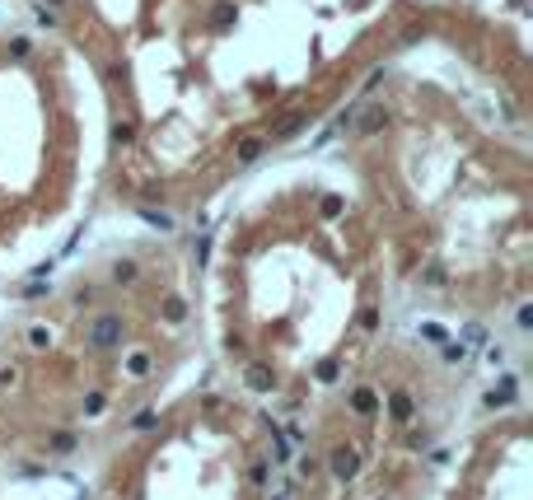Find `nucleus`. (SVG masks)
Instances as JSON below:
<instances>
[{"instance_id":"f257e3e1","label":"nucleus","mask_w":533,"mask_h":500,"mask_svg":"<svg viewBox=\"0 0 533 500\" xmlns=\"http://www.w3.org/2000/svg\"><path fill=\"white\" fill-rule=\"evenodd\" d=\"M84 346H89V351H112V346H122V314H99L89 327H84Z\"/></svg>"},{"instance_id":"f03ea898","label":"nucleus","mask_w":533,"mask_h":500,"mask_svg":"<svg viewBox=\"0 0 533 500\" xmlns=\"http://www.w3.org/2000/svg\"><path fill=\"white\" fill-rule=\"evenodd\" d=\"M327 473L337 477L342 486L356 482V477H360V449H356V445H337L332 453H327Z\"/></svg>"},{"instance_id":"7ed1b4c3","label":"nucleus","mask_w":533,"mask_h":500,"mask_svg":"<svg viewBox=\"0 0 533 500\" xmlns=\"http://www.w3.org/2000/svg\"><path fill=\"white\" fill-rule=\"evenodd\" d=\"M243 388H253V393H271V388H276V369L262 365V360H248V365H243Z\"/></svg>"},{"instance_id":"20e7f679","label":"nucleus","mask_w":533,"mask_h":500,"mask_svg":"<svg viewBox=\"0 0 533 500\" xmlns=\"http://www.w3.org/2000/svg\"><path fill=\"white\" fill-rule=\"evenodd\" d=\"M412 416H417V402H412V393H407V388H393V393H388V421H393V425H407Z\"/></svg>"},{"instance_id":"39448f33","label":"nucleus","mask_w":533,"mask_h":500,"mask_svg":"<svg viewBox=\"0 0 533 500\" xmlns=\"http://www.w3.org/2000/svg\"><path fill=\"white\" fill-rule=\"evenodd\" d=\"M304 127H309V112H304V108H295V112H286V117L271 127V136H266V140H290V136H299Z\"/></svg>"},{"instance_id":"423d86ee","label":"nucleus","mask_w":533,"mask_h":500,"mask_svg":"<svg viewBox=\"0 0 533 500\" xmlns=\"http://www.w3.org/2000/svg\"><path fill=\"white\" fill-rule=\"evenodd\" d=\"M266 145H271L266 136H243L239 145H234V164H243V168H248V164H258V159L266 155Z\"/></svg>"},{"instance_id":"0eeeda50","label":"nucleus","mask_w":533,"mask_h":500,"mask_svg":"<svg viewBox=\"0 0 533 500\" xmlns=\"http://www.w3.org/2000/svg\"><path fill=\"white\" fill-rule=\"evenodd\" d=\"M384 127H388V108H370V112L356 122V136H379Z\"/></svg>"},{"instance_id":"6e6552de","label":"nucleus","mask_w":533,"mask_h":500,"mask_svg":"<svg viewBox=\"0 0 533 500\" xmlns=\"http://www.w3.org/2000/svg\"><path fill=\"white\" fill-rule=\"evenodd\" d=\"M351 407H356V416H379L384 402H379L374 388H356V393H351Z\"/></svg>"},{"instance_id":"1a4fd4ad","label":"nucleus","mask_w":533,"mask_h":500,"mask_svg":"<svg viewBox=\"0 0 533 500\" xmlns=\"http://www.w3.org/2000/svg\"><path fill=\"white\" fill-rule=\"evenodd\" d=\"M515 393H519V379L506 374V379H501V388H491V393H486V407H506V402H515Z\"/></svg>"},{"instance_id":"9d476101","label":"nucleus","mask_w":533,"mask_h":500,"mask_svg":"<svg viewBox=\"0 0 533 500\" xmlns=\"http://www.w3.org/2000/svg\"><path fill=\"white\" fill-rule=\"evenodd\" d=\"M239 19V5L234 0H220V5H211V28H230Z\"/></svg>"},{"instance_id":"9b49d317","label":"nucleus","mask_w":533,"mask_h":500,"mask_svg":"<svg viewBox=\"0 0 533 500\" xmlns=\"http://www.w3.org/2000/svg\"><path fill=\"white\" fill-rule=\"evenodd\" d=\"M160 318H164V323H173V327H178V323H187V304L178 299V295H169V299L160 304Z\"/></svg>"},{"instance_id":"f8f14e48","label":"nucleus","mask_w":533,"mask_h":500,"mask_svg":"<svg viewBox=\"0 0 533 500\" xmlns=\"http://www.w3.org/2000/svg\"><path fill=\"white\" fill-rule=\"evenodd\" d=\"M319 215H323V220H337V215H347V197H332V192H327V197L319 201Z\"/></svg>"},{"instance_id":"ddd939ff","label":"nucleus","mask_w":533,"mask_h":500,"mask_svg":"<svg viewBox=\"0 0 533 500\" xmlns=\"http://www.w3.org/2000/svg\"><path fill=\"white\" fill-rule=\"evenodd\" d=\"M136 276H140V266H136L132 258H127V262H117V266H112V281H117V286H136Z\"/></svg>"},{"instance_id":"4468645a","label":"nucleus","mask_w":533,"mask_h":500,"mask_svg":"<svg viewBox=\"0 0 533 500\" xmlns=\"http://www.w3.org/2000/svg\"><path fill=\"white\" fill-rule=\"evenodd\" d=\"M127 374H136V379L150 374V351H132V355H127Z\"/></svg>"},{"instance_id":"2eb2a0df","label":"nucleus","mask_w":533,"mask_h":500,"mask_svg":"<svg viewBox=\"0 0 533 500\" xmlns=\"http://www.w3.org/2000/svg\"><path fill=\"white\" fill-rule=\"evenodd\" d=\"M337 374H342V365H337L332 355H327V360H319V369H314V379H319V384H337Z\"/></svg>"},{"instance_id":"dca6fc26","label":"nucleus","mask_w":533,"mask_h":500,"mask_svg":"<svg viewBox=\"0 0 533 500\" xmlns=\"http://www.w3.org/2000/svg\"><path fill=\"white\" fill-rule=\"evenodd\" d=\"M155 425H160V412H155V407H140L136 421H132V430H155Z\"/></svg>"},{"instance_id":"f3484780","label":"nucleus","mask_w":533,"mask_h":500,"mask_svg":"<svg viewBox=\"0 0 533 500\" xmlns=\"http://www.w3.org/2000/svg\"><path fill=\"white\" fill-rule=\"evenodd\" d=\"M140 220H145V225H155V229H173V215L150 211V206H140Z\"/></svg>"},{"instance_id":"a211bd4d","label":"nucleus","mask_w":533,"mask_h":500,"mask_svg":"<svg viewBox=\"0 0 533 500\" xmlns=\"http://www.w3.org/2000/svg\"><path fill=\"white\" fill-rule=\"evenodd\" d=\"M28 346H33V351H47V346H52V332H47L42 323H38V327H28Z\"/></svg>"},{"instance_id":"6ab92c4d","label":"nucleus","mask_w":533,"mask_h":500,"mask_svg":"<svg viewBox=\"0 0 533 500\" xmlns=\"http://www.w3.org/2000/svg\"><path fill=\"white\" fill-rule=\"evenodd\" d=\"M132 140H136L132 122H117V127H112V145H132Z\"/></svg>"},{"instance_id":"aec40b11","label":"nucleus","mask_w":533,"mask_h":500,"mask_svg":"<svg viewBox=\"0 0 533 500\" xmlns=\"http://www.w3.org/2000/svg\"><path fill=\"white\" fill-rule=\"evenodd\" d=\"M421 337H426V342H449V332H445V327H440V323H421Z\"/></svg>"},{"instance_id":"412c9836","label":"nucleus","mask_w":533,"mask_h":500,"mask_svg":"<svg viewBox=\"0 0 533 500\" xmlns=\"http://www.w3.org/2000/svg\"><path fill=\"white\" fill-rule=\"evenodd\" d=\"M421 281H426V286H445L449 276H445V266H440V262H430L426 271H421Z\"/></svg>"},{"instance_id":"4be33fe9","label":"nucleus","mask_w":533,"mask_h":500,"mask_svg":"<svg viewBox=\"0 0 533 500\" xmlns=\"http://www.w3.org/2000/svg\"><path fill=\"white\" fill-rule=\"evenodd\" d=\"M10 56H14V61H28V56H33V42H28V38H14V42H10Z\"/></svg>"},{"instance_id":"5701e85b","label":"nucleus","mask_w":533,"mask_h":500,"mask_svg":"<svg viewBox=\"0 0 533 500\" xmlns=\"http://www.w3.org/2000/svg\"><path fill=\"white\" fill-rule=\"evenodd\" d=\"M103 407H108V397H103V393H89V397H84V416H99Z\"/></svg>"},{"instance_id":"b1692460","label":"nucleus","mask_w":533,"mask_h":500,"mask_svg":"<svg viewBox=\"0 0 533 500\" xmlns=\"http://www.w3.org/2000/svg\"><path fill=\"white\" fill-rule=\"evenodd\" d=\"M52 449H56V453H71V449H75V435H66V430H56V435H52Z\"/></svg>"},{"instance_id":"393cba45","label":"nucleus","mask_w":533,"mask_h":500,"mask_svg":"<svg viewBox=\"0 0 533 500\" xmlns=\"http://www.w3.org/2000/svg\"><path fill=\"white\" fill-rule=\"evenodd\" d=\"M463 355H468V346L463 342H445V360H449V365L454 360H463Z\"/></svg>"},{"instance_id":"a878e982","label":"nucleus","mask_w":533,"mask_h":500,"mask_svg":"<svg viewBox=\"0 0 533 500\" xmlns=\"http://www.w3.org/2000/svg\"><path fill=\"white\" fill-rule=\"evenodd\" d=\"M248 482H253V486H266V463H262V458L248 468Z\"/></svg>"},{"instance_id":"bb28decb","label":"nucleus","mask_w":533,"mask_h":500,"mask_svg":"<svg viewBox=\"0 0 533 500\" xmlns=\"http://www.w3.org/2000/svg\"><path fill=\"white\" fill-rule=\"evenodd\" d=\"M225 351H230V355H243V337H239V332H230V337H225Z\"/></svg>"},{"instance_id":"cd10ccee","label":"nucleus","mask_w":533,"mask_h":500,"mask_svg":"<svg viewBox=\"0 0 533 500\" xmlns=\"http://www.w3.org/2000/svg\"><path fill=\"white\" fill-rule=\"evenodd\" d=\"M14 384H19V369H14V365L0 369V388H14Z\"/></svg>"},{"instance_id":"c85d7f7f","label":"nucleus","mask_w":533,"mask_h":500,"mask_svg":"<svg viewBox=\"0 0 533 500\" xmlns=\"http://www.w3.org/2000/svg\"><path fill=\"white\" fill-rule=\"evenodd\" d=\"M519 327H533V304H519V314H515Z\"/></svg>"},{"instance_id":"c756f323","label":"nucleus","mask_w":533,"mask_h":500,"mask_svg":"<svg viewBox=\"0 0 533 500\" xmlns=\"http://www.w3.org/2000/svg\"><path fill=\"white\" fill-rule=\"evenodd\" d=\"M314 473H319V458L304 453V458H299V477H314Z\"/></svg>"},{"instance_id":"7c9ffc66","label":"nucleus","mask_w":533,"mask_h":500,"mask_svg":"<svg viewBox=\"0 0 533 500\" xmlns=\"http://www.w3.org/2000/svg\"><path fill=\"white\" fill-rule=\"evenodd\" d=\"M360 327H365V332H374V327H379V314H374V309H365V314H360Z\"/></svg>"},{"instance_id":"2f4dec72","label":"nucleus","mask_w":533,"mask_h":500,"mask_svg":"<svg viewBox=\"0 0 533 500\" xmlns=\"http://www.w3.org/2000/svg\"><path fill=\"white\" fill-rule=\"evenodd\" d=\"M42 5H47V10H61V5H66V0H42Z\"/></svg>"}]
</instances>
